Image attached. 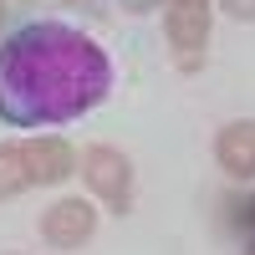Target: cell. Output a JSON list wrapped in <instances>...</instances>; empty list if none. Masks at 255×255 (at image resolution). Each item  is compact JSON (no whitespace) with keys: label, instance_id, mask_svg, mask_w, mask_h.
I'll return each mask as SVG.
<instances>
[{"label":"cell","instance_id":"obj_1","mask_svg":"<svg viewBox=\"0 0 255 255\" xmlns=\"http://www.w3.org/2000/svg\"><path fill=\"white\" fill-rule=\"evenodd\" d=\"M113 87V61L87 31L31 20L0 41V123L61 128L92 113Z\"/></svg>","mask_w":255,"mask_h":255},{"label":"cell","instance_id":"obj_7","mask_svg":"<svg viewBox=\"0 0 255 255\" xmlns=\"http://www.w3.org/2000/svg\"><path fill=\"white\" fill-rule=\"evenodd\" d=\"M20 189H31L26 148H20V143H0V199H15Z\"/></svg>","mask_w":255,"mask_h":255},{"label":"cell","instance_id":"obj_4","mask_svg":"<svg viewBox=\"0 0 255 255\" xmlns=\"http://www.w3.org/2000/svg\"><path fill=\"white\" fill-rule=\"evenodd\" d=\"M97 230V209L87 199H56L46 215H41V240H46L51 250H77L87 245Z\"/></svg>","mask_w":255,"mask_h":255},{"label":"cell","instance_id":"obj_11","mask_svg":"<svg viewBox=\"0 0 255 255\" xmlns=\"http://www.w3.org/2000/svg\"><path fill=\"white\" fill-rule=\"evenodd\" d=\"M0 20H5V0H0Z\"/></svg>","mask_w":255,"mask_h":255},{"label":"cell","instance_id":"obj_6","mask_svg":"<svg viewBox=\"0 0 255 255\" xmlns=\"http://www.w3.org/2000/svg\"><path fill=\"white\" fill-rule=\"evenodd\" d=\"M215 163L230 179H255V123H225L215 138Z\"/></svg>","mask_w":255,"mask_h":255},{"label":"cell","instance_id":"obj_3","mask_svg":"<svg viewBox=\"0 0 255 255\" xmlns=\"http://www.w3.org/2000/svg\"><path fill=\"white\" fill-rule=\"evenodd\" d=\"M82 179H87V189L113 215H128V209H133V163H128L118 148L92 143L87 153H82Z\"/></svg>","mask_w":255,"mask_h":255},{"label":"cell","instance_id":"obj_8","mask_svg":"<svg viewBox=\"0 0 255 255\" xmlns=\"http://www.w3.org/2000/svg\"><path fill=\"white\" fill-rule=\"evenodd\" d=\"M235 230H240V250L255 255V194L245 204H235Z\"/></svg>","mask_w":255,"mask_h":255},{"label":"cell","instance_id":"obj_5","mask_svg":"<svg viewBox=\"0 0 255 255\" xmlns=\"http://www.w3.org/2000/svg\"><path fill=\"white\" fill-rule=\"evenodd\" d=\"M26 168H31V189L36 184H67L77 174V153L67 138H26Z\"/></svg>","mask_w":255,"mask_h":255},{"label":"cell","instance_id":"obj_9","mask_svg":"<svg viewBox=\"0 0 255 255\" xmlns=\"http://www.w3.org/2000/svg\"><path fill=\"white\" fill-rule=\"evenodd\" d=\"M230 20H255V0H220Z\"/></svg>","mask_w":255,"mask_h":255},{"label":"cell","instance_id":"obj_2","mask_svg":"<svg viewBox=\"0 0 255 255\" xmlns=\"http://www.w3.org/2000/svg\"><path fill=\"white\" fill-rule=\"evenodd\" d=\"M209 26H215L209 0H168V10H163V36H168V46H174V56H179L184 72H194L199 61H204Z\"/></svg>","mask_w":255,"mask_h":255},{"label":"cell","instance_id":"obj_10","mask_svg":"<svg viewBox=\"0 0 255 255\" xmlns=\"http://www.w3.org/2000/svg\"><path fill=\"white\" fill-rule=\"evenodd\" d=\"M128 10H153V5H168V0H123Z\"/></svg>","mask_w":255,"mask_h":255}]
</instances>
